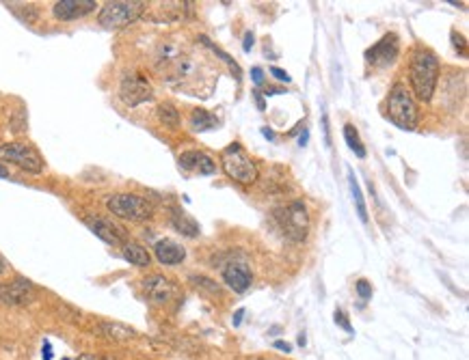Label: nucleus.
Masks as SVG:
<instances>
[{
  "label": "nucleus",
  "instance_id": "5",
  "mask_svg": "<svg viewBox=\"0 0 469 360\" xmlns=\"http://www.w3.org/2000/svg\"><path fill=\"white\" fill-rule=\"evenodd\" d=\"M143 9H145V3H136V0H115V3H106L100 9L97 22L108 31H117L136 22V19L141 17Z\"/></svg>",
  "mask_w": 469,
  "mask_h": 360
},
{
  "label": "nucleus",
  "instance_id": "4",
  "mask_svg": "<svg viewBox=\"0 0 469 360\" xmlns=\"http://www.w3.org/2000/svg\"><path fill=\"white\" fill-rule=\"evenodd\" d=\"M275 220L283 235L292 242H303L309 231V214L303 201H292L275 209Z\"/></svg>",
  "mask_w": 469,
  "mask_h": 360
},
{
  "label": "nucleus",
  "instance_id": "19",
  "mask_svg": "<svg viewBox=\"0 0 469 360\" xmlns=\"http://www.w3.org/2000/svg\"><path fill=\"white\" fill-rule=\"evenodd\" d=\"M97 332H100V336H106L110 338V341H128V338H132L136 332L124 324H117V322H102L100 326H97Z\"/></svg>",
  "mask_w": 469,
  "mask_h": 360
},
{
  "label": "nucleus",
  "instance_id": "30",
  "mask_svg": "<svg viewBox=\"0 0 469 360\" xmlns=\"http://www.w3.org/2000/svg\"><path fill=\"white\" fill-rule=\"evenodd\" d=\"M272 348H277V350H281V352H286V354L292 352V345L286 343V341H275V343H272Z\"/></svg>",
  "mask_w": 469,
  "mask_h": 360
},
{
  "label": "nucleus",
  "instance_id": "6",
  "mask_svg": "<svg viewBox=\"0 0 469 360\" xmlns=\"http://www.w3.org/2000/svg\"><path fill=\"white\" fill-rule=\"evenodd\" d=\"M106 207L117 218L132 220V223H143L154 216V205L139 194H113L108 196Z\"/></svg>",
  "mask_w": 469,
  "mask_h": 360
},
{
  "label": "nucleus",
  "instance_id": "1",
  "mask_svg": "<svg viewBox=\"0 0 469 360\" xmlns=\"http://www.w3.org/2000/svg\"><path fill=\"white\" fill-rule=\"evenodd\" d=\"M409 78H411L413 93L420 102H431L439 83V58L431 48L418 46L413 50Z\"/></svg>",
  "mask_w": 469,
  "mask_h": 360
},
{
  "label": "nucleus",
  "instance_id": "27",
  "mask_svg": "<svg viewBox=\"0 0 469 360\" xmlns=\"http://www.w3.org/2000/svg\"><path fill=\"white\" fill-rule=\"evenodd\" d=\"M270 74L275 76V78L279 80V83H290V80H292V78H290V74H288V71H283V69H279V67H270Z\"/></svg>",
  "mask_w": 469,
  "mask_h": 360
},
{
  "label": "nucleus",
  "instance_id": "18",
  "mask_svg": "<svg viewBox=\"0 0 469 360\" xmlns=\"http://www.w3.org/2000/svg\"><path fill=\"white\" fill-rule=\"evenodd\" d=\"M122 252H124L126 262L136 266V268H147L151 264V257H149L147 248H143L141 244H136V242H126Z\"/></svg>",
  "mask_w": 469,
  "mask_h": 360
},
{
  "label": "nucleus",
  "instance_id": "26",
  "mask_svg": "<svg viewBox=\"0 0 469 360\" xmlns=\"http://www.w3.org/2000/svg\"><path fill=\"white\" fill-rule=\"evenodd\" d=\"M336 324H340L346 332H353V326L348 324V319H346V315L342 311H336Z\"/></svg>",
  "mask_w": 469,
  "mask_h": 360
},
{
  "label": "nucleus",
  "instance_id": "22",
  "mask_svg": "<svg viewBox=\"0 0 469 360\" xmlns=\"http://www.w3.org/2000/svg\"><path fill=\"white\" fill-rule=\"evenodd\" d=\"M344 138H346V145H348L350 151H355L357 157H365V147H363L361 138H359V132H357V128L353 123L344 126Z\"/></svg>",
  "mask_w": 469,
  "mask_h": 360
},
{
  "label": "nucleus",
  "instance_id": "36",
  "mask_svg": "<svg viewBox=\"0 0 469 360\" xmlns=\"http://www.w3.org/2000/svg\"><path fill=\"white\" fill-rule=\"evenodd\" d=\"M262 134H264L266 138H270V141H272V138H275V134H272L270 130H262Z\"/></svg>",
  "mask_w": 469,
  "mask_h": 360
},
{
  "label": "nucleus",
  "instance_id": "9",
  "mask_svg": "<svg viewBox=\"0 0 469 360\" xmlns=\"http://www.w3.org/2000/svg\"><path fill=\"white\" fill-rule=\"evenodd\" d=\"M120 97L124 99V104H128V106H139L143 102H149V99L154 97V93H151L149 83L141 74H130V76H126L122 80Z\"/></svg>",
  "mask_w": 469,
  "mask_h": 360
},
{
  "label": "nucleus",
  "instance_id": "7",
  "mask_svg": "<svg viewBox=\"0 0 469 360\" xmlns=\"http://www.w3.org/2000/svg\"><path fill=\"white\" fill-rule=\"evenodd\" d=\"M0 160L19 166L31 175H39L44 171V157L35 147L26 143H7L0 145Z\"/></svg>",
  "mask_w": 469,
  "mask_h": 360
},
{
  "label": "nucleus",
  "instance_id": "14",
  "mask_svg": "<svg viewBox=\"0 0 469 360\" xmlns=\"http://www.w3.org/2000/svg\"><path fill=\"white\" fill-rule=\"evenodd\" d=\"M180 169L184 173H199V175H212L217 171V164H214V160L210 155H206L204 151H197V149H190V151H184L180 155Z\"/></svg>",
  "mask_w": 469,
  "mask_h": 360
},
{
  "label": "nucleus",
  "instance_id": "37",
  "mask_svg": "<svg viewBox=\"0 0 469 360\" xmlns=\"http://www.w3.org/2000/svg\"><path fill=\"white\" fill-rule=\"evenodd\" d=\"M307 138H309V134L305 132V134L301 136V141H299V143H301V145H305V143H307Z\"/></svg>",
  "mask_w": 469,
  "mask_h": 360
},
{
  "label": "nucleus",
  "instance_id": "13",
  "mask_svg": "<svg viewBox=\"0 0 469 360\" xmlns=\"http://www.w3.org/2000/svg\"><path fill=\"white\" fill-rule=\"evenodd\" d=\"M143 289H145L147 298L154 305H167L169 300L175 295V285L169 281V278H165L161 274L147 276L143 281Z\"/></svg>",
  "mask_w": 469,
  "mask_h": 360
},
{
  "label": "nucleus",
  "instance_id": "8",
  "mask_svg": "<svg viewBox=\"0 0 469 360\" xmlns=\"http://www.w3.org/2000/svg\"><path fill=\"white\" fill-rule=\"evenodd\" d=\"M400 46H398V35L387 33L381 42H377L372 48L365 50V63L372 67H387L398 58Z\"/></svg>",
  "mask_w": 469,
  "mask_h": 360
},
{
  "label": "nucleus",
  "instance_id": "15",
  "mask_svg": "<svg viewBox=\"0 0 469 360\" xmlns=\"http://www.w3.org/2000/svg\"><path fill=\"white\" fill-rule=\"evenodd\" d=\"M223 281L227 283L229 289H233L236 293H245L253 283V274L245 264L233 262V264H227L223 268Z\"/></svg>",
  "mask_w": 469,
  "mask_h": 360
},
{
  "label": "nucleus",
  "instance_id": "3",
  "mask_svg": "<svg viewBox=\"0 0 469 360\" xmlns=\"http://www.w3.org/2000/svg\"><path fill=\"white\" fill-rule=\"evenodd\" d=\"M221 166L225 171V175L229 179H233L236 184L242 186H251L258 182L260 177V169L240 143H231L227 149L221 151Z\"/></svg>",
  "mask_w": 469,
  "mask_h": 360
},
{
  "label": "nucleus",
  "instance_id": "28",
  "mask_svg": "<svg viewBox=\"0 0 469 360\" xmlns=\"http://www.w3.org/2000/svg\"><path fill=\"white\" fill-rule=\"evenodd\" d=\"M452 39H454V48L459 50L461 48V52L465 54V37L463 35H456V31L452 33Z\"/></svg>",
  "mask_w": 469,
  "mask_h": 360
},
{
  "label": "nucleus",
  "instance_id": "10",
  "mask_svg": "<svg viewBox=\"0 0 469 360\" xmlns=\"http://www.w3.org/2000/svg\"><path fill=\"white\" fill-rule=\"evenodd\" d=\"M37 291L26 278H15L11 283L0 285V302L9 307H26L35 300Z\"/></svg>",
  "mask_w": 469,
  "mask_h": 360
},
{
  "label": "nucleus",
  "instance_id": "34",
  "mask_svg": "<svg viewBox=\"0 0 469 360\" xmlns=\"http://www.w3.org/2000/svg\"><path fill=\"white\" fill-rule=\"evenodd\" d=\"M242 313H245L242 309H240V311L236 313V317H233V326H240V319H242Z\"/></svg>",
  "mask_w": 469,
  "mask_h": 360
},
{
  "label": "nucleus",
  "instance_id": "20",
  "mask_svg": "<svg viewBox=\"0 0 469 360\" xmlns=\"http://www.w3.org/2000/svg\"><path fill=\"white\" fill-rule=\"evenodd\" d=\"M214 126H217V119H214L208 110H201V108L192 110V114H190V128L195 132H206V130H212Z\"/></svg>",
  "mask_w": 469,
  "mask_h": 360
},
{
  "label": "nucleus",
  "instance_id": "12",
  "mask_svg": "<svg viewBox=\"0 0 469 360\" xmlns=\"http://www.w3.org/2000/svg\"><path fill=\"white\" fill-rule=\"evenodd\" d=\"M97 7L95 0H58L52 5V13L61 22H72V19H81L89 13H93Z\"/></svg>",
  "mask_w": 469,
  "mask_h": 360
},
{
  "label": "nucleus",
  "instance_id": "29",
  "mask_svg": "<svg viewBox=\"0 0 469 360\" xmlns=\"http://www.w3.org/2000/svg\"><path fill=\"white\" fill-rule=\"evenodd\" d=\"M251 74H253V83H256V85H262L264 83V71L260 67H253Z\"/></svg>",
  "mask_w": 469,
  "mask_h": 360
},
{
  "label": "nucleus",
  "instance_id": "2",
  "mask_svg": "<svg viewBox=\"0 0 469 360\" xmlns=\"http://www.w3.org/2000/svg\"><path fill=\"white\" fill-rule=\"evenodd\" d=\"M385 117L392 121L396 128L404 130V132H413L420 123V112H418V104L402 83H396L392 89H389L387 102H385Z\"/></svg>",
  "mask_w": 469,
  "mask_h": 360
},
{
  "label": "nucleus",
  "instance_id": "11",
  "mask_svg": "<svg viewBox=\"0 0 469 360\" xmlns=\"http://www.w3.org/2000/svg\"><path fill=\"white\" fill-rule=\"evenodd\" d=\"M85 225L110 246H124L126 244V233L122 227H117L115 223H110L108 218H100V216H89L85 218Z\"/></svg>",
  "mask_w": 469,
  "mask_h": 360
},
{
  "label": "nucleus",
  "instance_id": "33",
  "mask_svg": "<svg viewBox=\"0 0 469 360\" xmlns=\"http://www.w3.org/2000/svg\"><path fill=\"white\" fill-rule=\"evenodd\" d=\"M7 177H9V169L3 162H0V179H7Z\"/></svg>",
  "mask_w": 469,
  "mask_h": 360
},
{
  "label": "nucleus",
  "instance_id": "24",
  "mask_svg": "<svg viewBox=\"0 0 469 360\" xmlns=\"http://www.w3.org/2000/svg\"><path fill=\"white\" fill-rule=\"evenodd\" d=\"M190 281H192L195 285H197V287L201 285V287L210 289L212 293H219V285H214V283L210 281V278H204V276H192V278H190Z\"/></svg>",
  "mask_w": 469,
  "mask_h": 360
},
{
  "label": "nucleus",
  "instance_id": "35",
  "mask_svg": "<svg viewBox=\"0 0 469 360\" xmlns=\"http://www.w3.org/2000/svg\"><path fill=\"white\" fill-rule=\"evenodd\" d=\"M5 270H7V262L3 259V255H0V274H3Z\"/></svg>",
  "mask_w": 469,
  "mask_h": 360
},
{
  "label": "nucleus",
  "instance_id": "23",
  "mask_svg": "<svg viewBox=\"0 0 469 360\" xmlns=\"http://www.w3.org/2000/svg\"><path fill=\"white\" fill-rule=\"evenodd\" d=\"M158 119L167 128H173V130L180 128V110L175 108L173 104H169V102L158 106Z\"/></svg>",
  "mask_w": 469,
  "mask_h": 360
},
{
  "label": "nucleus",
  "instance_id": "31",
  "mask_svg": "<svg viewBox=\"0 0 469 360\" xmlns=\"http://www.w3.org/2000/svg\"><path fill=\"white\" fill-rule=\"evenodd\" d=\"M242 48H245V52H249V50L253 48V35H251V33L245 35V46H242Z\"/></svg>",
  "mask_w": 469,
  "mask_h": 360
},
{
  "label": "nucleus",
  "instance_id": "25",
  "mask_svg": "<svg viewBox=\"0 0 469 360\" xmlns=\"http://www.w3.org/2000/svg\"><path fill=\"white\" fill-rule=\"evenodd\" d=\"M357 293L363 298V300H368V298H372V285H370L365 278H361V281H357Z\"/></svg>",
  "mask_w": 469,
  "mask_h": 360
},
{
  "label": "nucleus",
  "instance_id": "38",
  "mask_svg": "<svg viewBox=\"0 0 469 360\" xmlns=\"http://www.w3.org/2000/svg\"><path fill=\"white\" fill-rule=\"evenodd\" d=\"M251 360H268V358H251Z\"/></svg>",
  "mask_w": 469,
  "mask_h": 360
},
{
  "label": "nucleus",
  "instance_id": "16",
  "mask_svg": "<svg viewBox=\"0 0 469 360\" xmlns=\"http://www.w3.org/2000/svg\"><path fill=\"white\" fill-rule=\"evenodd\" d=\"M154 252H156V259L163 264V266H178L186 259V250L182 244H178L175 239H158L154 246Z\"/></svg>",
  "mask_w": 469,
  "mask_h": 360
},
{
  "label": "nucleus",
  "instance_id": "32",
  "mask_svg": "<svg viewBox=\"0 0 469 360\" xmlns=\"http://www.w3.org/2000/svg\"><path fill=\"white\" fill-rule=\"evenodd\" d=\"M65 360H69V358H65ZM72 360H102V358H97V356H91V354H81L78 358H72Z\"/></svg>",
  "mask_w": 469,
  "mask_h": 360
},
{
  "label": "nucleus",
  "instance_id": "21",
  "mask_svg": "<svg viewBox=\"0 0 469 360\" xmlns=\"http://www.w3.org/2000/svg\"><path fill=\"white\" fill-rule=\"evenodd\" d=\"M348 184H350V192H353V201H355V207H357V214L361 218V223H368V207H365L361 188L357 184V177L353 175V171H348Z\"/></svg>",
  "mask_w": 469,
  "mask_h": 360
},
{
  "label": "nucleus",
  "instance_id": "17",
  "mask_svg": "<svg viewBox=\"0 0 469 360\" xmlns=\"http://www.w3.org/2000/svg\"><path fill=\"white\" fill-rule=\"evenodd\" d=\"M171 225H173L175 231L182 233L184 237H192L195 239V237H199V233H201L197 220L190 218L188 214H184L180 209H173V214H171Z\"/></svg>",
  "mask_w": 469,
  "mask_h": 360
}]
</instances>
